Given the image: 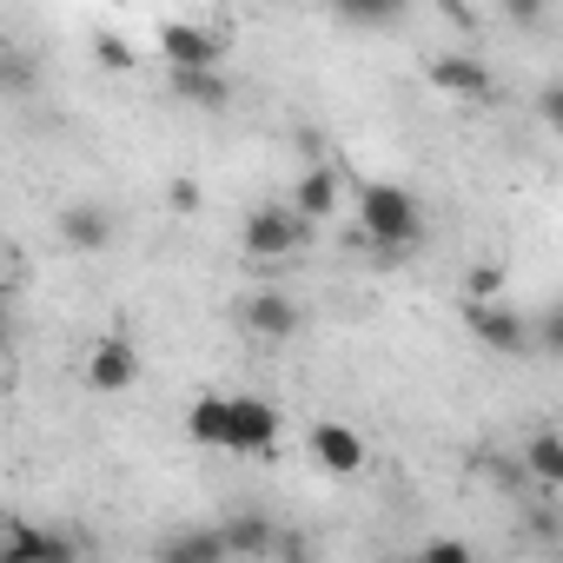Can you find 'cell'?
I'll return each mask as SVG.
<instances>
[{
  "label": "cell",
  "instance_id": "obj_1",
  "mask_svg": "<svg viewBox=\"0 0 563 563\" xmlns=\"http://www.w3.org/2000/svg\"><path fill=\"white\" fill-rule=\"evenodd\" d=\"M358 225H365V239L385 245V252H405V245L424 239L418 199H411L405 186H391V179H365V186H358Z\"/></svg>",
  "mask_w": 563,
  "mask_h": 563
},
{
  "label": "cell",
  "instance_id": "obj_2",
  "mask_svg": "<svg viewBox=\"0 0 563 563\" xmlns=\"http://www.w3.org/2000/svg\"><path fill=\"white\" fill-rule=\"evenodd\" d=\"M312 225H319V219H306L292 199H272V206H252V212H245L239 245H245V258H292V252L312 239Z\"/></svg>",
  "mask_w": 563,
  "mask_h": 563
},
{
  "label": "cell",
  "instance_id": "obj_3",
  "mask_svg": "<svg viewBox=\"0 0 563 563\" xmlns=\"http://www.w3.org/2000/svg\"><path fill=\"white\" fill-rule=\"evenodd\" d=\"M464 332H471L484 352H497V358H530V352H537V325H523L510 306H497V299H484V292L464 299Z\"/></svg>",
  "mask_w": 563,
  "mask_h": 563
},
{
  "label": "cell",
  "instance_id": "obj_4",
  "mask_svg": "<svg viewBox=\"0 0 563 563\" xmlns=\"http://www.w3.org/2000/svg\"><path fill=\"white\" fill-rule=\"evenodd\" d=\"M87 543L67 530H34V523H8L0 530V563H80Z\"/></svg>",
  "mask_w": 563,
  "mask_h": 563
},
{
  "label": "cell",
  "instance_id": "obj_5",
  "mask_svg": "<svg viewBox=\"0 0 563 563\" xmlns=\"http://www.w3.org/2000/svg\"><path fill=\"white\" fill-rule=\"evenodd\" d=\"M232 451L239 457H278V405L258 391L232 398Z\"/></svg>",
  "mask_w": 563,
  "mask_h": 563
},
{
  "label": "cell",
  "instance_id": "obj_6",
  "mask_svg": "<svg viewBox=\"0 0 563 563\" xmlns=\"http://www.w3.org/2000/svg\"><path fill=\"white\" fill-rule=\"evenodd\" d=\"M113 239H120V219H113L100 199H80V206L60 212V245H67V252L93 258V252H113Z\"/></svg>",
  "mask_w": 563,
  "mask_h": 563
},
{
  "label": "cell",
  "instance_id": "obj_7",
  "mask_svg": "<svg viewBox=\"0 0 563 563\" xmlns=\"http://www.w3.org/2000/svg\"><path fill=\"white\" fill-rule=\"evenodd\" d=\"M431 87L438 93H451V100H497V80H490V67L477 60V54H438L431 60Z\"/></svg>",
  "mask_w": 563,
  "mask_h": 563
},
{
  "label": "cell",
  "instance_id": "obj_8",
  "mask_svg": "<svg viewBox=\"0 0 563 563\" xmlns=\"http://www.w3.org/2000/svg\"><path fill=\"white\" fill-rule=\"evenodd\" d=\"M133 378H140V352H133V339L107 332V339L87 352V385L113 398V391H133Z\"/></svg>",
  "mask_w": 563,
  "mask_h": 563
},
{
  "label": "cell",
  "instance_id": "obj_9",
  "mask_svg": "<svg viewBox=\"0 0 563 563\" xmlns=\"http://www.w3.org/2000/svg\"><path fill=\"white\" fill-rule=\"evenodd\" d=\"M159 54H166V67H219L225 41L212 27H199V21H166L159 27Z\"/></svg>",
  "mask_w": 563,
  "mask_h": 563
},
{
  "label": "cell",
  "instance_id": "obj_10",
  "mask_svg": "<svg viewBox=\"0 0 563 563\" xmlns=\"http://www.w3.org/2000/svg\"><path fill=\"white\" fill-rule=\"evenodd\" d=\"M312 457H319L332 477H358L372 451H365V438H358L352 424H339V418H319V424H312Z\"/></svg>",
  "mask_w": 563,
  "mask_h": 563
},
{
  "label": "cell",
  "instance_id": "obj_11",
  "mask_svg": "<svg viewBox=\"0 0 563 563\" xmlns=\"http://www.w3.org/2000/svg\"><path fill=\"white\" fill-rule=\"evenodd\" d=\"M245 325H252L258 339H272V345H278V339H292V332H299V306H292L286 292H272V286H265V292H252V299H245Z\"/></svg>",
  "mask_w": 563,
  "mask_h": 563
},
{
  "label": "cell",
  "instance_id": "obj_12",
  "mask_svg": "<svg viewBox=\"0 0 563 563\" xmlns=\"http://www.w3.org/2000/svg\"><path fill=\"white\" fill-rule=\"evenodd\" d=\"M186 438L192 444H206V451H232V398H192V411H186Z\"/></svg>",
  "mask_w": 563,
  "mask_h": 563
},
{
  "label": "cell",
  "instance_id": "obj_13",
  "mask_svg": "<svg viewBox=\"0 0 563 563\" xmlns=\"http://www.w3.org/2000/svg\"><path fill=\"white\" fill-rule=\"evenodd\" d=\"M173 93L186 107H206V113H225V100H232V87H225L219 67H173Z\"/></svg>",
  "mask_w": 563,
  "mask_h": 563
},
{
  "label": "cell",
  "instance_id": "obj_14",
  "mask_svg": "<svg viewBox=\"0 0 563 563\" xmlns=\"http://www.w3.org/2000/svg\"><path fill=\"white\" fill-rule=\"evenodd\" d=\"M292 206H299L306 219H325V212L339 206V166H325V159H312V166L299 173V186H292Z\"/></svg>",
  "mask_w": 563,
  "mask_h": 563
},
{
  "label": "cell",
  "instance_id": "obj_15",
  "mask_svg": "<svg viewBox=\"0 0 563 563\" xmlns=\"http://www.w3.org/2000/svg\"><path fill=\"white\" fill-rule=\"evenodd\" d=\"M219 556H232L225 530H179L159 543V563H219Z\"/></svg>",
  "mask_w": 563,
  "mask_h": 563
},
{
  "label": "cell",
  "instance_id": "obj_16",
  "mask_svg": "<svg viewBox=\"0 0 563 563\" xmlns=\"http://www.w3.org/2000/svg\"><path fill=\"white\" fill-rule=\"evenodd\" d=\"M523 471H530L537 484L563 490V431H530V444H523Z\"/></svg>",
  "mask_w": 563,
  "mask_h": 563
},
{
  "label": "cell",
  "instance_id": "obj_17",
  "mask_svg": "<svg viewBox=\"0 0 563 563\" xmlns=\"http://www.w3.org/2000/svg\"><path fill=\"white\" fill-rule=\"evenodd\" d=\"M332 8H339L352 27H372V34H378V27H398V21L411 14V0H332Z\"/></svg>",
  "mask_w": 563,
  "mask_h": 563
},
{
  "label": "cell",
  "instance_id": "obj_18",
  "mask_svg": "<svg viewBox=\"0 0 563 563\" xmlns=\"http://www.w3.org/2000/svg\"><path fill=\"white\" fill-rule=\"evenodd\" d=\"M225 543H232L239 556H272V543H278V530H272L265 517H245V510H239V517L225 523Z\"/></svg>",
  "mask_w": 563,
  "mask_h": 563
},
{
  "label": "cell",
  "instance_id": "obj_19",
  "mask_svg": "<svg viewBox=\"0 0 563 563\" xmlns=\"http://www.w3.org/2000/svg\"><path fill=\"white\" fill-rule=\"evenodd\" d=\"M93 60H100L107 74H133V67H140V54H133L120 34H100V41H93Z\"/></svg>",
  "mask_w": 563,
  "mask_h": 563
},
{
  "label": "cell",
  "instance_id": "obj_20",
  "mask_svg": "<svg viewBox=\"0 0 563 563\" xmlns=\"http://www.w3.org/2000/svg\"><path fill=\"white\" fill-rule=\"evenodd\" d=\"M537 352H550V358H563V306L537 319Z\"/></svg>",
  "mask_w": 563,
  "mask_h": 563
},
{
  "label": "cell",
  "instance_id": "obj_21",
  "mask_svg": "<svg viewBox=\"0 0 563 563\" xmlns=\"http://www.w3.org/2000/svg\"><path fill=\"white\" fill-rule=\"evenodd\" d=\"M537 113H543V126H550V133H563V80H543Z\"/></svg>",
  "mask_w": 563,
  "mask_h": 563
},
{
  "label": "cell",
  "instance_id": "obj_22",
  "mask_svg": "<svg viewBox=\"0 0 563 563\" xmlns=\"http://www.w3.org/2000/svg\"><path fill=\"white\" fill-rule=\"evenodd\" d=\"M424 563H471V543L464 537H438V543H424Z\"/></svg>",
  "mask_w": 563,
  "mask_h": 563
},
{
  "label": "cell",
  "instance_id": "obj_23",
  "mask_svg": "<svg viewBox=\"0 0 563 563\" xmlns=\"http://www.w3.org/2000/svg\"><path fill=\"white\" fill-rule=\"evenodd\" d=\"M504 21H517V27H537V21H543V0H504Z\"/></svg>",
  "mask_w": 563,
  "mask_h": 563
},
{
  "label": "cell",
  "instance_id": "obj_24",
  "mask_svg": "<svg viewBox=\"0 0 563 563\" xmlns=\"http://www.w3.org/2000/svg\"><path fill=\"white\" fill-rule=\"evenodd\" d=\"M173 212H199V186L192 179H173Z\"/></svg>",
  "mask_w": 563,
  "mask_h": 563
}]
</instances>
